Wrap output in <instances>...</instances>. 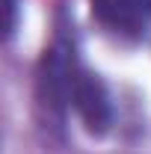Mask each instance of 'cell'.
<instances>
[{
  "mask_svg": "<svg viewBox=\"0 0 151 154\" xmlns=\"http://www.w3.org/2000/svg\"><path fill=\"white\" fill-rule=\"evenodd\" d=\"M71 104H74L80 122L86 125L89 134H104L113 122V107L110 95L104 89V83L89 71H77L74 74V89H71Z\"/></svg>",
  "mask_w": 151,
  "mask_h": 154,
  "instance_id": "cell-2",
  "label": "cell"
},
{
  "mask_svg": "<svg viewBox=\"0 0 151 154\" xmlns=\"http://www.w3.org/2000/svg\"><path fill=\"white\" fill-rule=\"evenodd\" d=\"M92 18L116 36L139 38L151 24V0H89Z\"/></svg>",
  "mask_w": 151,
  "mask_h": 154,
  "instance_id": "cell-1",
  "label": "cell"
},
{
  "mask_svg": "<svg viewBox=\"0 0 151 154\" xmlns=\"http://www.w3.org/2000/svg\"><path fill=\"white\" fill-rule=\"evenodd\" d=\"M3 9H6V24H3V36L9 38L15 33V12H18V6H15V0H3Z\"/></svg>",
  "mask_w": 151,
  "mask_h": 154,
  "instance_id": "cell-3",
  "label": "cell"
}]
</instances>
